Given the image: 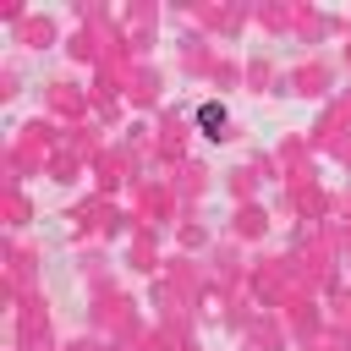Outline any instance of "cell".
Listing matches in <instances>:
<instances>
[{"instance_id": "1", "label": "cell", "mask_w": 351, "mask_h": 351, "mask_svg": "<svg viewBox=\"0 0 351 351\" xmlns=\"http://www.w3.org/2000/svg\"><path fill=\"white\" fill-rule=\"evenodd\" d=\"M203 126H208V137H219L214 126H225V110H214V104H203Z\"/></svg>"}]
</instances>
